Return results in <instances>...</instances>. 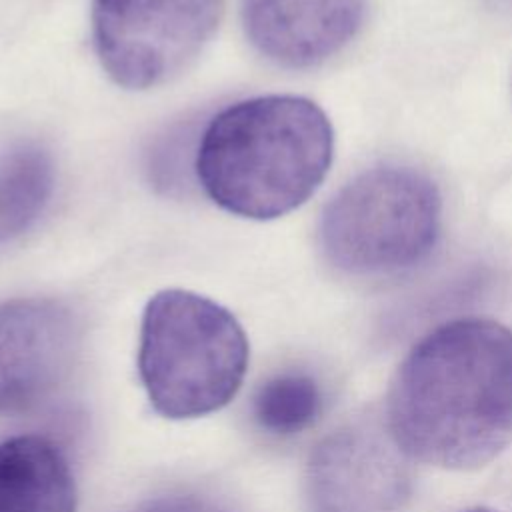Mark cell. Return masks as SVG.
<instances>
[{
	"label": "cell",
	"mask_w": 512,
	"mask_h": 512,
	"mask_svg": "<svg viewBox=\"0 0 512 512\" xmlns=\"http://www.w3.org/2000/svg\"><path fill=\"white\" fill-rule=\"evenodd\" d=\"M386 430L410 458L474 470L512 442V334L486 318L428 332L400 362Z\"/></svg>",
	"instance_id": "6da1fadb"
},
{
	"label": "cell",
	"mask_w": 512,
	"mask_h": 512,
	"mask_svg": "<svg viewBox=\"0 0 512 512\" xmlns=\"http://www.w3.org/2000/svg\"><path fill=\"white\" fill-rule=\"evenodd\" d=\"M334 132L324 110L294 94L238 100L204 126L194 172L222 210L272 220L304 204L324 180Z\"/></svg>",
	"instance_id": "7a4b0ae2"
},
{
	"label": "cell",
	"mask_w": 512,
	"mask_h": 512,
	"mask_svg": "<svg viewBox=\"0 0 512 512\" xmlns=\"http://www.w3.org/2000/svg\"><path fill=\"white\" fill-rule=\"evenodd\" d=\"M246 366L248 338L230 310L180 288L148 300L138 372L158 414L196 418L220 410L238 392Z\"/></svg>",
	"instance_id": "3957f363"
},
{
	"label": "cell",
	"mask_w": 512,
	"mask_h": 512,
	"mask_svg": "<svg viewBox=\"0 0 512 512\" xmlns=\"http://www.w3.org/2000/svg\"><path fill=\"white\" fill-rule=\"evenodd\" d=\"M436 184L410 166L382 164L346 182L320 218V248L342 272L378 276L428 258L440 236Z\"/></svg>",
	"instance_id": "277c9868"
},
{
	"label": "cell",
	"mask_w": 512,
	"mask_h": 512,
	"mask_svg": "<svg viewBox=\"0 0 512 512\" xmlns=\"http://www.w3.org/2000/svg\"><path fill=\"white\" fill-rule=\"evenodd\" d=\"M222 16L224 0H92V44L118 86L148 90L184 72Z\"/></svg>",
	"instance_id": "5b68a950"
},
{
	"label": "cell",
	"mask_w": 512,
	"mask_h": 512,
	"mask_svg": "<svg viewBox=\"0 0 512 512\" xmlns=\"http://www.w3.org/2000/svg\"><path fill=\"white\" fill-rule=\"evenodd\" d=\"M408 456L384 426L356 418L318 442L306 466L310 512H398L414 476Z\"/></svg>",
	"instance_id": "8992f818"
},
{
	"label": "cell",
	"mask_w": 512,
	"mask_h": 512,
	"mask_svg": "<svg viewBox=\"0 0 512 512\" xmlns=\"http://www.w3.org/2000/svg\"><path fill=\"white\" fill-rule=\"evenodd\" d=\"M82 346L76 312L54 298L0 302V414L28 412L70 376Z\"/></svg>",
	"instance_id": "52a82bcc"
},
{
	"label": "cell",
	"mask_w": 512,
	"mask_h": 512,
	"mask_svg": "<svg viewBox=\"0 0 512 512\" xmlns=\"http://www.w3.org/2000/svg\"><path fill=\"white\" fill-rule=\"evenodd\" d=\"M366 0H240L250 44L284 68H312L360 30Z\"/></svg>",
	"instance_id": "ba28073f"
},
{
	"label": "cell",
	"mask_w": 512,
	"mask_h": 512,
	"mask_svg": "<svg viewBox=\"0 0 512 512\" xmlns=\"http://www.w3.org/2000/svg\"><path fill=\"white\" fill-rule=\"evenodd\" d=\"M74 510V476L52 440L36 434L0 440V512Z\"/></svg>",
	"instance_id": "9c48e42d"
},
{
	"label": "cell",
	"mask_w": 512,
	"mask_h": 512,
	"mask_svg": "<svg viewBox=\"0 0 512 512\" xmlns=\"http://www.w3.org/2000/svg\"><path fill=\"white\" fill-rule=\"evenodd\" d=\"M54 188L56 162L44 144L18 138L0 146V246L34 228Z\"/></svg>",
	"instance_id": "30bf717a"
},
{
	"label": "cell",
	"mask_w": 512,
	"mask_h": 512,
	"mask_svg": "<svg viewBox=\"0 0 512 512\" xmlns=\"http://www.w3.org/2000/svg\"><path fill=\"white\" fill-rule=\"evenodd\" d=\"M252 412L258 426L276 436H292L316 422L322 412V390L306 372H280L262 382Z\"/></svg>",
	"instance_id": "8fae6325"
},
{
	"label": "cell",
	"mask_w": 512,
	"mask_h": 512,
	"mask_svg": "<svg viewBox=\"0 0 512 512\" xmlns=\"http://www.w3.org/2000/svg\"><path fill=\"white\" fill-rule=\"evenodd\" d=\"M132 512H230L222 504L192 496V494H178V496H160L136 506Z\"/></svg>",
	"instance_id": "7c38bea8"
},
{
	"label": "cell",
	"mask_w": 512,
	"mask_h": 512,
	"mask_svg": "<svg viewBox=\"0 0 512 512\" xmlns=\"http://www.w3.org/2000/svg\"><path fill=\"white\" fill-rule=\"evenodd\" d=\"M466 512H494V510H488V508H472V510H466Z\"/></svg>",
	"instance_id": "4fadbf2b"
}]
</instances>
